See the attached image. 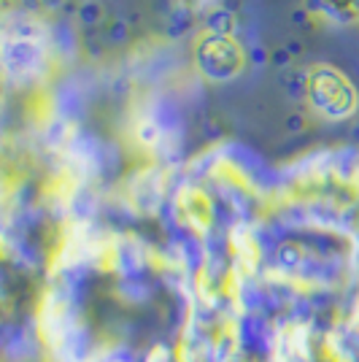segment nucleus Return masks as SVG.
I'll return each instance as SVG.
<instances>
[{
  "mask_svg": "<svg viewBox=\"0 0 359 362\" xmlns=\"http://www.w3.org/2000/svg\"><path fill=\"white\" fill-rule=\"evenodd\" d=\"M305 103L314 117L338 124L359 114V90L341 68L319 62L305 71Z\"/></svg>",
  "mask_w": 359,
  "mask_h": 362,
  "instance_id": "f257e3e1",
  "label": "nucleus"
},
{
  "mask_svg": "<svg viewBox=\"0 0 359 362\" xmlns=\"http://www.w3.org/2000/svg\"><path fill=\"white\" fill-rule=\"evenodd\" d=\"M192 62H195L197 76H203L206 81H213V84H225L243 74L249 54H246V46L240 44L235 35L197 30L195 46H192Z\"/></svg>",
  "mask_w": 359,
  "mask_h": 362,
  "instance_id": "f03ea898",
  "label": "nucleus"
},
{
  "mask_svg": "<svg viewBox=\"0 0 359 362\" xmlns=\"http://www.w3.org/2000/svg\"><path fill=\"white\" fill-rule=\"evenodd\" d=\"M305 11L319 22L346 28L359 22V0H305Z\"/></svg>",
  "mask_w": 359,
  "mask_h": 362,
  "instance_id": "7ed1b4c3",
  "label": "nucleus"
},
{
  "mask_svg": "<svg viewBox=\"0 0 359 362\" xmlns=\"http://www.w3.org/2000/svg\"><path fill=\"white\" fill-rule=\"evenodd\" d=\"M76 16H78V22H81V25L95 28V25H100V22H103L105 11L100 8V3H98V0H81V3H78V8H76Z\"/></svg>",
  "mask_w": 359,
  "mask_h": 362,
  "instance_id": "20e7f679",
  "label": "nucleus"
},
{
  "mask_svg": "<svg viewBox=\"0 0 359 362\" xmlns=\"http://www.w3.org/2000/svg\"><path fill=\"white\" fill-rule=\"evenodd\" d=\"M206 3H208V8H213V6H219L222 0H206Z\"/></svg>",
  "mask_w": 359,
  "mask_h": 362,
  "instance_id": "39448f33",
  "label": "nucleus"
}]
</instances>
